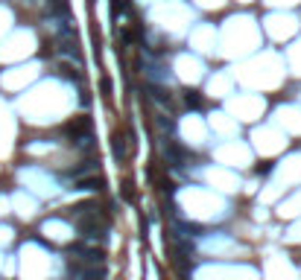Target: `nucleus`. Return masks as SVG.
I'll return each instance as SVG.
<instances>
[{
    "label": "nucleus",
    "instance_id": "nucleus-4",
    "mask_svg": "<svg viewBox=\"0 0 301 280\" xmlns=\"http://www.w3.org/2000/svg\"><path fill=\"white\" fill-rule=\"evenodd\" d=\"M167 155H170V160H175V163H184V160H187V152L178 149V146H167Z\"/></svg>",
    "mask_w": 301,
    "mask_h": 280
},
{
    "label": "nucleus",
    "instance_id": "nucleus-10",
    "mask_svg": "<svg viewBox=\"0 0 301 280\" xmlns=\"http://www.w3.org/2000/svg\"><path fill=\"white\" fill-rule=\"evenodd\" d=\"M123 9V0H114V12H120Z\"/></svg>",
    "mask_w": 301,
    "mask_h": 280
},
{
    "label": "nucleus",
    "instance_id": "nucleus-3",
    "mask_svg": "<svg viewBox=\"0 0 301 280\" xmlns=\"http://www.w3.org/2000/svg\"><path fill=\"white\" fill-rule=\"evenodd\" d=\"M100 187H102L100 178H85V181H79V184H76V190H82V193H85V190H88V193H97Z\"/></svg>",
    "mask_w": 301,
    "mask_h": 280
},
{
    "label": "nucleus",
    "instance_id": "nucleus-6",
    "mask_svg": "<svg viewBox=\"0 0 301 280\" xmlns=\"http://www.w3.org/2000/svg\"><path fill=\"white\" fill-rule=\"evenodd\" d=\"M149 93H152V96H155L161 105H170V96H167V91H164V88H155V85H149Z\"/></svg>",
    "mask_w": 301,
    "mask_h": 280
},
{
    "label": "nucleus",
    "instance_id": "nucleus-1",
    "mask_svg": "<svg viewBox=\"0 0 301 280\" xmlns=\"http://www.w3.org/2000/svg\"><path fill=\"white\" fill-rule=\"evenodd\" d=\"M100 222H97V219H94V213H91V216H85V219H79V234H82V237H88V240H97V237H100Z\"/></svg>",
    "mask_w": 301,
    "mask_h": 280
},
{
    "label": "nucleus",
    "instance_id": "nucleus-9",
    "mask_svg": "<svg viewBox=\"0 0 301 280\" xmlns=\"http://www.w3.org/2000/svg\"><path fill=\"white\" fill-rule=\"evenodd\" d=\"M123 199H126V201H132V199H134V190H132L129 181H123Z\"/></svg>",
    "mask_w": 301,
    "mask_h": 280
},
{
    "label": "nucleus",
    "instance_id": "nucleus-5",
    "mask_svg": "<svg viewBox=\"0 0 301 280\" xmlns=\"http://www.w3.org/2000/svg\"><path fill=\"white\" fill-rule=\"evenodd\" d=\"M94 166H97V163H94V160H88V163H79V166H73V169H67L65 175H82V172H91Z\"/></svg>",
    "mask_w": 301,
    "mask_h": 280
},
{
    "label": "nucleus",
    "instance_id": "nucleus-2",
    "mask_svg": "<svg viewBox=\"0 0 301 280\" xmlns=\"http://www.w3.org/2000/svg\"><path fill=\"white\" fill-rule=\"evenodd\" d=\"M88 128H91V120H88V117H79V120H73V123H67V134H85V131H88Z\"/></svg>",
    "mask_w": 301,
    "mask_h": 280
},
{
    "label": "nucleus",
    "instance_id": "nucleus-7",
    "mask_svg": "<svg viewBox=\"0 0 301 280\" xmlns=\"http://www.w3.org/2000/svg\"><path fill=\"white\" fill-rule=\"evenodd\" d=\"M123 155H126V149H123V137L117 134V137H114V158H117V160H123Z\"/></svg>",
    "mask_w": 301,
    "mask_h": 280
},
{
    "label": "nucleus",
    "instance_id": "nucleus-8",
    "mask_svg": "<svg viewBox=\"0 0 301 280\" xmlns=\"http://www.w3.org/2000/svg\"><path fill=\"white\" fill-rule=\"evenodd\" d=\"M184 102H187L190 108H199V105H202V96H199V93H193V91H190V93H184Z\"/></svg>",
    "mask_w": 301,
    "mask_h": 280
}]
</instances>
